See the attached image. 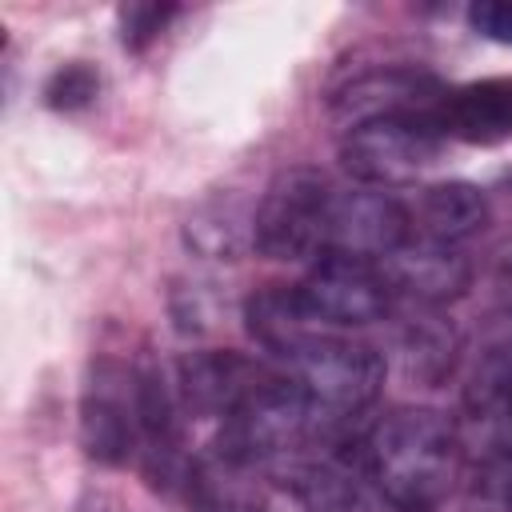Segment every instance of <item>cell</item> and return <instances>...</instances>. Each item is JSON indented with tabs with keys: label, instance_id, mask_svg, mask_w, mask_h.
<instances>
[{
	"label": "cell",
	"instance_id": "obj_1",
	"mask_svg": "<svg viewBox=\"0 0 512 512\" xmlns=\"http://www.w3.org/2000/svg\"><path fill=\"white\" fill-rule=\"evenodd\" d=\"M360 444L368 512H436L464 456L460 428L436 408H396L380 416Z\"/></svg>",
	"mask_w": 512,
	"mask_h": 512
},
{
	"label": "cell",
	"instance_id": "obj_2",
	"mask_svg": "<svg viewBox=\"0 0 512 512\" xmlns=\"http://www.w3.org/2000/svg\"><path fill=\"white\" fill-rule=\"evenodd\" d=\"M284 372L304 392V400L328 440L348 436L352 420L364 416L384 388V356L360 340L340 336V332L316 336L296 360L284 364Z\"/></svg>",
	"mask_w": 512,
	"mask_h": 512
},
{
	"label": "cell",
	"instance_id": "obj_3",
	"mask_svg": "<svg viewBox=\"0 0 512 512\" xmlns=\"http://www.w3.org/2000/svg\"><path fill=\"white\" fill-rule=\"evenodd\" d=\"M332 192L336 188L316 168L280 172L252 216V248L284 264H316L328 256Z\"/></svg>",
	"mask_w": 512,
	"mask_h": 512
},
{
	"label": "cell",
	"instance_id": "obj_4",
	"mask_svg": "<svg viewBox=\"0 0 512 512\" xmlns=\"http://www.w3.org/2000/svg\"><path fill=\"white\" fill-rule=\"evenodd\" d=\"M444 136L432 116H384L344 128L340 164L364 188H400L412 184L428 164H436Z\"/></svg>",
	"mask_w": 512,
	"mask_h": 512
},
{
	"label": "cell",
	"instance_id": "obj_5",
	"mask_svg": "<svg viewBox=\"0 0 512 512\" xmlns=\"http://www.w3.org/2000/svg\"><path fill=\"white\" fill-rule=\"evenodd\" d=\"M296 296L308 308V316L328 332L368 328L376 320H388L396 300L384 268L356 256H320L308 268V276L296 284Z\"/></svg>",
	"mask_w": 512,
	"mask_h": 512
},
{
	"label": "cell",
	"instance_id": "obj_6",
	"mask_svg": "<svg viewBox=\"0 0 512 512\" xmlns=\"http://www.w3.org/2000/svg\"><path fill=\"white\" fill-rule=\"evenodd\" d=\"M412 240L408 208L380 188H336L328 212V256H356L384 264L400 244Z\"/></svg>",
	"mask_w": 512,
	"mask_h": 512
},
{
	"label": "cell",
	"instance_id": "obj_7",
	"mask_svg": "<svg viewBox=\"0 0 512 512\" xmlns=\"http://www.w3.org/2000/svg\"><path fill=\"white\" fill-rule=\"evenodd\" d=\"M80 440L100 464H128L140 452V408L136 372L104 360L92 368L80 404Z\"/></svg>",
	"mask_w": 512,
	"mask_h": 512
},
{
	"label": "cell",
	"instance_id": "obj_8",
	"mask_svg": "<svg viewBox=\"0 0 512 512\" xmlns=\"http://www.w3.org/2000/svg\"><path fill=\"white\" fill-rule=\"evenodd\" d=\"M444 92L448 88L424 68H372L332 96V112L344 128L384 116H432Z\"/></svg>",
	"mask_w": 512,
	"mask_h": 512
},
{
	"label": "cell",
	"instance_id": "obj_9",
	"mask_svg": "<svg viewBox=\"0 0 512 512\" xmlns=\"http://www.w3.org/2000/svg\"><path fill=\"white\" fill-rule=\"evenodd\" d=\"M380 268L396 296H404L408 304H424V308L452 304L472 288L468 256L452 244H436V240H420V236L400 244Z\"/></svg>",
	"mask_w": 512,
	"mask_h": 512
},
{
	"label": "cell",
	"instance_id": "obj_10",
	"mask_svg": "<svg viewBox=\"0 0 512 512\" xmlns=\"http://www.w3.org/2000/svg\"><path fill=\"white\" fill-rule=\"evenodd\" d=\"M272 376V368H264L260 360H248L240 352H196L188 360H180L176 368V388L188 412L200 416H232L264 380Z\"/></svg>",
	"mask_w": 512,
	"mask_h": 512
},
{
	"label": "cell",
	"instance_id": "obj_11",
	"mask_svg": "<svg viewBox=\"0 0 512 512\" xmlns=\"http://www.w3.org/2000/svg\"><path fill=\"white\" fill-rule=\"evenodd\" d=\"M432 120L444 140L504 144L512 140V80H472L448 88Z\"/></svg>",
	"mask_w": 512,
	"mask_h": 512
},
{
	"label": "cell",
	"instance_id": "obj_12",
	"mask_svg": "<svg viewBox=\"0 0 512 512\" xmlns=\"http://www.w3.org/2000/svg\"><path fill=\"white\" fill-rule=\"evenodd\" d=\"M408 216H412V236L456 248L488 224V200L476 184L444 180V184H428L416 196V208H408Z\"/></svg>",
	"mask_w": 512,
	"mask_h": 512
},
{
	"label": "cell",
	"instance_id": "obj_13",
	"mask_svg": "<svg viewBox=\"0 0 512 512\" xmlns=\"http://www.w3.org/2000/svg\"><path fill=\"white\" fill-rule=\"evenodd\" d=\"M244 320H248L252 340H256L264 352L280 356L284 364L296 360L316 336L328 332V328H320V324L308 316V308L300 304L296 288H280V284L256 292V296L244 304Z\"/></svg>",
	"mask_w": 512,
	"mask_h": 512
},
{
	"label": "cell",
	"instance_id": "obj_14",
	"mask_svg": "<svg viewBox=\"0 0 512 512\" xmlns=\"http://www.w3.org/2000/svg\"><path fill=\"white\" fill-rule=\"evenodd\" d=\"M396 348H400L404 372H408L412 380L440 384V380L456 368L460 340H456V328H452L436 308L412 304V312H408V316H404V324H400Z\"/></svg>",
	"mask_w": 512,
	"mask_h": 512
},
{
	"label": "cell",
	"instance_id": "obj_15",
	"mask_svg": "<svg viewBox=\"0 0 512 512\" xmlns=\"http://www.w3.org/2000/svg\"><path fill=\"white\" fill-rule=\"evenodd\" d=\"M472 492L496 512H512V444L476 452L472 468Z\"/></svg>",
	"mask_w": 512,
	"mask_h": 512
},
{
	"label": "cell",
	"instance_id": "obj_16",
	"mask_svg": "<svg viewBox=\"0 0 512 512\" xmlns=\"http://www.w3.org/2000/svg\"><path fill=\"white\" fill-rule=\"evenodd\" d=\"M92 96H96V76H92L88 68H80V64L60 68V72L52 76V84H48V104H52V108H80V104H88Z\"/></svg>",
	"mask_w": 512,
	"mask_h": 512
},
{
	"label": "cell",
	"instance_id": "obj_17",
	"mask_svg": "<svg viewBox=\"0 0 512 512\" xmlns=\"http://www.w3.org/2000/svg\"><path fill=\"white\" fill-rule=\"evenodd\" d=\"M172 12H176V8H160V4H128V8L120 12L124 44H128V48H144L156 32H164V24H168Z\"/></svg>",
	"mask_w": 512,
	"mask_h": 512
},
{
	"label": "cell",
	"instance_id": "obj_18",
	"mask_svg": "<svg viewBox=\"0 0 512 512\" xmlns=\"http://www.w3.org/2000/svg\"><path fill=\"white\" fill-rule=\"evenodd\" d=\"M468 24L476 36L512 48V0H480L468 8Z\"/></svg>",
	"mask_w": 512,
	"mask_h": 512
}]
</instances>
